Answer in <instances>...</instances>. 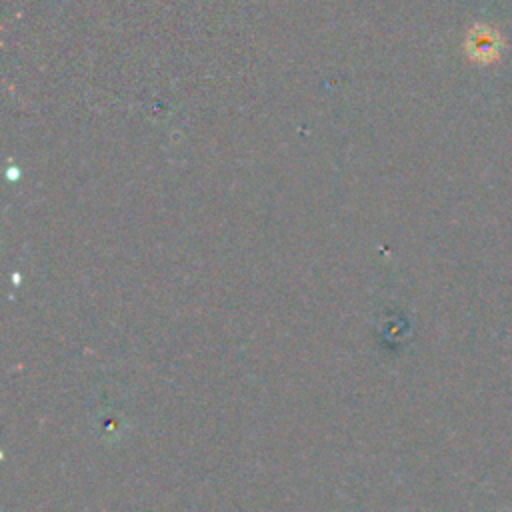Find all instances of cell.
Wrapping results in <instances>:
<instances>
[{"mask_svg": "<svg viewBox=\"0 0 512 512\" xmlns=\"http://www.w3.org/2000/svg\"><path fill=\"white\" fill-rule=\"evenodd\" d=\"M502 50V38L496 30L488 28V26H476L470 36H468V54L486 64L492 62L500 56Z\"/></svg>", "mask_w": 512, "mask_h": 512, "instance_id": "6da1fadb", "label": "cell"}]
</instances>
